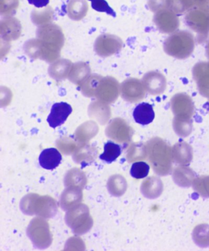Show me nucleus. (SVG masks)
I'll list each match as a JSON object with an SVG mask.
<instances>
[{
    "label": "nucleus",
    "instance_id": "f03ea898",
    "mask_svg": "<svg viewBox=\"0 0 209 251\" xmlns=\"http://www.w3.org/2000/svg\"><path fill=\"white\" fill-rule=\"evenodd\" d=\"M62 160V155L57 149H46L39 157V163L43 169L52 170L60 164Z\"/></svg>",
    "mask_w": 209,
    "mask_h": 251
},
{
    "label": "nucleus",
    "instance_id": "f257e3e1",
    "mask_svg": "<svg viewBox=\"0 0 209 251\" xmlns=\"http://www.w3.org/2000/svg\"><path fill=\"white\" fill-rule=\"evenodd\" d=\"M72 111L71 105L65 102L53 104L47 119L48 125L53 128L63 125Z\"/></svg>",
    "mask_w": 209,
    "mask_h": 251
},
{
    "label": "nucleus",
    "instance_id": "7ed1b4c3",
    "mask_svg": "<svg viewBox=\"0 0 209 251\" xmlns=\"http://www.w3.org/2000/svg\"><path fill=\"white\" fill-rule=\"evenodd\" d=\"M133 118L136 123L146 126L155 119V112L152 104L147 103L139 104L133 111Z\"/></svg>",
    "mask_w": 209,
    "mask_h": 251
},
{
    "label": "nucleus",
    "instance_id": "0eeeda50",
    "mask_svg": "<svg viewBox=\"0 0 209 251\" xmlns=\"http://www.w3.org/2000/svg\"><path fill=\"white\" fill-rule=\"evenodd\" d=\"M29 4H33L36 8H43L47 5L49 0H28Z\"/></svg>",
    "mask_w": 209,
    "mask_h": 251
},
{
    "label": "nucleus",
    "instance_id": "39448f33",
    "mask_svg": "<svg viewBox=\"0 0 209 251\" xmlns=\"http://www.w3.org/2000/svg\"><path fill=\"white\" fill-rule=\"evenodd\" d=\"M150 171V167L144 162L134 163L131 166L130 174L135 179H142L147 177Z\"/></svg>",
    "mask_w": 209,
    "mask_h": 251
},
{
    "label": "nucleus",
    "instance_id": "20e7f679",
    "mask_svg": "<svg viewBox=\"0 0 209 251\" xmlns=\"http://www.w3.org/2000/svg\"><path fill=\"white\" fill-rule=\"evenodd\" d=\"M104 152L99 156V158L108 163L115 162L121 153V146L111 141L104 145Z\"/></svg>",
    "mask_w": 209,
    "mask_h": 251
},
{
    "label": "nucleus",
    "instance_id": "423d86ee",
    "mask_svg": "<svg viewBox=\"0 0 209 251\" xmlns=\"http://www.w3.org/2000/svg\"><path fill=\"white\" fill-rule=\"evenodd\" d=\"M89 1H91L92 8L94 10L101 13H106L116 18V12L111 8L106 0H89Z\"/></svg>",
    "mask_w": 209,
    "mask_h": 251
}]
</instances>
